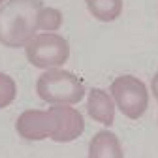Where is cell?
<instances>
[{
	"label": "cell",
	"instance_id": "obj_1",
	"mask_svg": "<svg viewBox=\"0 0 158 158\" xmlns=\"http://www.w3.org/2000/svg\"><path fill=\"white\" fill-rule=\"evenodd\" d=\"M42 0H10L0 8V44L6 47H25L38 32V13Z\"/></svg>",
	"mask_w": 158,
	"mask_h": 158
},
{
	"label": "cell",
	"instance_id": "obj_2",
	"mask_svg": "<svg viewBox=\"0 0 158 158\" xmlns=\"http://www.w3.org/2000/svg\"><path fill=\"white\" fill-rule=\"evenodd\" d=\"M36 92L45 104L72 106V104H79L83 100L85 85L75 73L53 68L38 77Z\"/></svg>",
	"mask_w": 158,
	"mask_h": 158
},
{
	"label": "cell",
	"instance_id": "obj_3",
	"mask_svg": "<svg viewBox=\"0 0 158 158\" xmlns=\"http://www.w3.org/2000/svg\"><path fill=\"white\" fill-rule=\"evenodd\" d=\"M28 62L42 70H53L66 64L70 56V45L66 38L58 34H36L25 45Z\"/></svg>",
	"mask_w": 158,
	"mask_h": 158
},
{
	"label": "cell",
	"instance_id": "obj_4",
	"mask_svg": "<svg viewBox=\"0 0 158 158\" xmlns=\"http://www.w3.org/2000/svg\"><path fill=\"white\" fill-rule=\"evenodd\" d=\"M111 96L121 113L132 121L141 118L149 107V92L141 79L134 75H118L111 83Z\"/></svg>",
	"mask_w": 158,
	"mask_h": 158
},
{
	"label": "cell",
	"instance_id": "obj_5",
	"mask_svg": "<svg viewBox=\"0 0 158 158\" xmlns=\"http://www.w3.org/2000/svg\"><path fill=\"white\" fill-rule=\"evenodd\" d=\"M17 134L28 141H42V139H53L56 132V117L53 107L47 111L42 109H28L19 115L15 123Z\"/></svg>",
	"mask_w": 158,
	"mask_h": 158
},
{
	"label": "cell",
	"instance_id": "obj_6",
	"mask_svg": "<svg viewBox=\"0 0 158 158\" xmlns=\"http://www.w3.org/2000/svg\"><path fill=\"white\" fill-rule=\"evenodd\" d=\"M56 117V132L53 135V141L68 143L77 139L85 132V118L77 109L70 106H51Z\"/></svg>",
	"mask_w": 158,
	"mask_h": 158
},
{
	"label": "cell",
	"instance_id": "obj_7",
	"mask_svg": "<svg viewBox=\"0 0 158 158\" xmlns=\"http://www.w3.org/2000/svg\"><path fill=\"white\" fill-rule=\"evenodd\" d=\"M87 111H89V117L92 121L100 123L104 126H111L115 121V102L102 89H90Z\"/></svg>",
	"mask_w": 158,
	"mask_h": 158
},
{
	"label": "cell",
	"instance_id": "obj_8",
	"mask_svg": "<svg viewBox=\"0 0 158 158\" xmlns=\"http://www.w3.org/2000/svg\"><path fill=\"white\" fill-rule=\"evenodd\" d=\"M89 158H124L118 137L109 130L98 132L90 139Z\"/></svg>",
	"mask_w": 158,
	"mask_h": 158
},
{
	"label": "cell",
	"instance_id": "obj_9",
	"mask_svg": "<svg viewBox=\"0 0 158 158\" xmlns=\"http://www.w3.org/2000/svg\"><path fill=\"white\" fill-rule=\"evenodd\" d=\"M94 19L102 23H111L123 13V0H85Z\"/></svg>",
	"mask_w": 158,
	"mask_h": 158
},
{
	"label": "cell",
	"instance_id": "obj_10",
	"mask_svg": "<svg viewBox=\"0 0 158 158\" xmlns=\"http://www.w3.org/2000/svg\"><path fill=\"white\" fill-rule=\"evenodd\" d=\"M62 25V13L55 10V8H47L44 6L38 13V30H56Z\"/></svg>",
	"mask_w": 158,
	"mask_h": 158
},
{
	"label": "cell",
	"instance_id": "obj_11",
	"mask_svg": "<svg viewBox=\"0 0 158 158\" xmlns=\"http://www.w3.org/2000/svg\"><path fill=\"white\" fill-rule=\"evenodd\" d=\"M15 94H17V85L15 81L8 75L0 72V109L8 107L13 100H15Z\"/></svg>",
	"mask_w": 158,
	"mask_h": 158
},
{
	"label": "cell",
	"instance_id": "obj_12",
	"mask_svg": "<svg viewBox=\"0 0 158 158\" xmlns=\"http://www.w3.org/2000/svg\"><path fill=\"white\" fill-rule=\"evenodd\" d=\"M151 89H152V94H154V98L158 100V72L154 73V77H152V83H151Z\"/></svg>",
	"mask_w": 158,
	"mask_h": 158
},
{
	"label": "cell",
	"instance_id": "obj_13",
	"mask_svg": "<svg viewBox=\"0 0 158 158\" xmlns=\"http://www.w3.org/2000/svg\"><path fill=\"white\" fill-rule=\"evenodd\" d=\"M2 2H4V0H0V4H2Z\"/></svg>",
	"mask_w": 158,
	"mask_h": 158
}]
</instances>
